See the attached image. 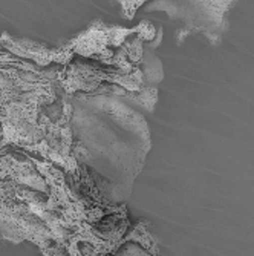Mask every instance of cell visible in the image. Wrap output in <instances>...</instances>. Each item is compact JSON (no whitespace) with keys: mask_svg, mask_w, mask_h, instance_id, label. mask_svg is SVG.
<instances>
[{"mask_svg":"<svg viewBox=\"0 0 254 256\" xmlns=\"http://www.w3.org/2000/svg\"><path fill=\"white\" fill-rule=\"evenodd\" d=\"M236 0H187V5H175L172 18H182L196 31H202L209 38H218V34L227 28V12Z\"/></svg>","mask_w":254,"mask_h":256,"instance_id":"1","label":"cell"}]
</instances>
